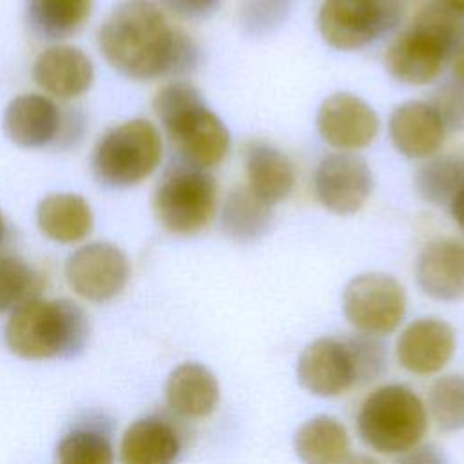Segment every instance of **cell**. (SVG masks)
Segmentation results:
<instances>
[{"label": "cell", "mask_w": 464, "mask_h": 464, "mask_svg": "<svg viewBox=\"0 0 464 464\" xmlns=\"http://www.w3.org/2000/svg\"><path fill=\"white\" fill-rule=\"evenodd\" d=\"M98 45L118 72L134 80L185 74L199 62L198 45L152 0H121L100 27Z\"/></svg>", "instance_id": "obj_1"}, {"label": "cell", "mask_w": 464, "mask_h": 464, "mask_svg": "<svg viewBox=\"0 0 464 464\" xmlns=\"http://www.w3.org/2000/svg\"><path fill=\"white\" fill-rule=\"evenodd\" d=\"M89 334V317L78 303L34 297L9 314L4 339L18 357L47 361L78 355L87 346Z\"/></svg>", "instance_id": "obj_2"}, {"label": "cell", "mask_w": 464, "mask_h": 464, "mask_svg": "<svg viewBox=\"0 0 464 464\" xmlns=\"http://www.w3.org/2000/svg\"><path fill=\"white\" fill-rule=\"evenodd\" d=\"M464 44V16L446 2L424 5L386 49L384 67L402 83L433 82Z\"/></svg>", "instance_id": "obj_3"}, {"label": "cell", "mask_w": 464, "mask_h": 464, "mask_svg": "<svg viewBox=\"0 0 464 464\" xmlns=\"http://www.w3.org/2000/svg\"><path fill=\"white\" fill-rule=\"evenodd\" d=\"M152 109L185 165L208 170L227 158L228 129L192 83L172 82L161 87Z\"/></svg>", "instance_id": "obj_4"}, {"label": "cell", "mask_w": 464, "mask_h": 464, "mask_svg": "<svg viewBox=\"0 0 464 464\" xmlns=\"http://www.w3.org/2000/svg\"><path fill=\"white\" fill-rule=\"evenodd\" d=\"M428 430L422 399L404 384L373 390L357 413V433L373 451L399 455L417 446Z\"/></svg>", "instance_id": "obj_5"}, {"label": "cell", "mask_w": 464, "mask_h": 464, "mask_svg": "<svg viewBox=\"0 0 464 464\" xmlns=\"http://www.w3.org/2000/svg\"><path fill=\"white\" fill-rule=\"evenodd\" d=\"M161 136L149 120H129L109 129L92 152L96 179L112 188L141 183L161 160Z\"/></svg>", "instance_id": "obj_6"}, {"label": "cell", "mask_w": 464, "mask_h": 464, "mask_svg": "<svg viewBox=\"0 0 464 464\" xmlns=\"http://www.w3.org/2000/svg\"><path fill=\"white\" fill-rule=\"evenodd\" d=\"M216 179L185 163L172 167L154 192V214L160 225L176 236L201 232L216 212Z\"/></svg>", "instance_id": "obj_7"}, {"label": "cell", "mask_w": 464, "mask_h": 464, "mask_svg": "<svg viewBox=\"0 0 464 464\" xmlns=\"http://www.w3.org/2000/svg\"><path fill=\"white\" fill-rule=\"evenodd\" d=\"M343 312L359 334L373 337L388 335L404 319V286L390 274H359L344 286Z\"/></svg>", "instance_id": "obj_8"}, {"label": "cell", "mask_w": 464, "mask_h": 464, "mask_svg": "<svg viewBox=\"0 0 464 464\" xmlns=\"http://www.w3.org/2000/svg\"><path fill=\"white\" fill-rule=\"evenodd\" d=\"M399 18L393 0H324L317 14L323 40L339 51H357L388 33Z\"/></svg>", "instance_id": "obj_9"}, {"label": "cell", "mask_w": 464, "mask_h": 464, "mask_svg": "<svg viewBox=\"0 0 464 464\" xmlns=\"http://www.w3.org/2000/svg\"><path fill=\"white\" fill-rule=\"evenodd\" d=\"M130 265L121 248L94 241L74 250L65 261V279L72 292L91 303H105L121 294Z\"/></svg>", "instance_id": "obj_10"}, {"label": "cell", "mask_w": 464, "mask_h": 464, "mask_svg": "<svg viewBox=\"0 0 464 464\" xmlns=\"http://www.w3.org/2000/svg\"><path fill=\"white\" fill-rule=\"evenodd\" d=\"M373 176L364 158L353 152L324 156L314 172L317 201L337 216L355 214L372 194Z\"/></svg>", "instance_id": "obj_11"}, {"label": "cell", "mask_w": 464, "mask_h": 464, "mask_svg": "<svg viewBox=\"0 0 464 464\" xmlns=\"http://www.w3.org/2000/svg\"><path fill=\"white\" fill-rule=\"evenodd\" d=\"M299 384L317 397H337L357 386V372L346 335L319 337L297 359Z\"/></svg>", "instance_id": "obj_12"}, {"label": "cell", "mask_w": 464, "mask_h": 464, "mask_svg": "<svg viewBox=\"0 0 464 464\" xmlns=\"http://www.w3.org/2000/svg\"><path fill=\"white\" fill-rule=\"evenodd\" d=\"M317 130L330 147L339 152H353L375 140L379 116L362 98L352 92H335L317 111Z\"/></svg>", "instance_id": "obj_13"}, {"label": "cell", "mask_w": 464, "mask_h": 464, "mask_svg": "<svg viewBox=\"0 0 464 464\" xmlns=\"http://www.w3.org/2000/svg\"><path fill=\"white\" fill-rule=\"evenodd\" d=\"M455 346L457 337L450 323L437 317H420L401 332L395 353L399 364L410 373L431 375L451 361Z\"/></svg>", "instance_id": "obj_14"}, {"label": "cell", "mask_w": 464, "mask_h": 464, "mask_svg": "<svg viewBox=\"0 0 464 464\" xmlns=\"http://www.w3.org/2000/svg\"><path fill=\"white\" fill-rule=\"evenodd\" d=\"M419 288L437 301L464 297V245L457 239L439 237L428 241L415 265Z\"/></svg>", "instance_id": "obj_15"}, {"label": "cell", "mask_w": 464, "mask_h": 464, "mask_svg": "<svg viewBox=\"0 0 464 464\" xmlns=\"http://www.w3.org/2000/svg\"><path fill=\"white\" fill-rule=\"evenodd\" d=\"M393 147L406 158L426 160L439 152L446 129L428 102L410 100L393 109L388 121Z\"/></svg>", "instance_id": "obj_16"}, {"label": "cell", "mask_w": 464, "mask_h": 464, "mask_svg": "<svg viewBox=\"0 0 464 464\" xmlns=\"http://www.w3.org/2000/svg\"><path fill=\"white\" fill-rule=\"evenodd\" d=\"M33 80L45 92L62 100H71L89 91L94 80V67L82 49L72 45H53L34 60Z\"/></svg>", "instance_id": "obj_17"}, {"label": "cell", "mask_w": 464, "mask_h": 464, "mask_svg": "<svg viewBox=\"0 0 464 464\" xmlns=\"http://www.w3.org/2000/svg\"><path fill=\"white\" fill-rule=\"evenodd\" d=\"M60 127V111L44 94H20L9 102L4 112V130L18 147H44L56 140Z\"/></svg>", "instance_id": "obj_18"}, {"label": "cell", "mask_w": 464, "mask_h": 464, "mask_svg": "<svg viewBox=\"0 0 464 464\" xmlns=\"http://www.w3.org/2000/svg\"><path fill=\"white\" fill-rule=\"evenodd\" d=\"M178 428L161 415L134 420L120 442L121 464H176L181 455Z\"/></svg>", "instance_id": "obj_19"}, {"label": "cell", "mask_w": 464, "mask_h": 464, "mask_svg": "<svg viewBox=\"0 0 464 464\" xmlns=\"http://www.w3.org/2000/svg\"><path fill=\"white\" fill-rule=\"evenodd\" d=\"M165 402L181 419L208 417L219 402V382L207 366L183 362L167 377Z\"/></svg>", "instance_id": "obj_20"}, {"label": "cell", "mask_w": 464, "mask_h": 464, "mask_svg": "<svg viewBox=\"0 0 464 464\" xmlns=\"http://www.w3.org/2000/svg\"><path fill=\"white\" fill-rule=\"evenodd\" d=\"M245 172L246 187L270 207L288 198L295 183L292 160L263 141H252L245 147Z\"/></svg>", "instance_id": "obj_21"}, {"label": "cell", "mask_w": 464, "mask_h": 464, "mask_svg": "<svg viewBox=\"0 0 464 464\" xmlns=\"http://www.w3.org/2000/svg\"><path fill=\"white\" fill-rule=\"evenodd\" d=\"M36 225L51 241L71 245L85 239L92 232L94 218L91 205L80 194L54 192L40 199Z\"/></svg>", "instance_id": "obj_22"}, {"label": "cell", "mask_w": 464, "mask_h": 464, "mask_svg": "<svg viewBox=\"0 0 464 464\" xmlns=\"http://www.w3.org/2000/svg\"><path fill=\"white\" fill-rule=\"evenodd\" d=\"M294 450L303 464H344L350 459L346 428L330 415H315L294 433Z\"/></svg>", "instance_id": "obj_23"}, {"label": "cell", "mask_w": 464, "mask_h": 464, "mask_svg": "<svg viewBox=\"0 0 464 464\" xmlns=\"http://www.w3.org/2000/svg\"><path fill=\"white\" fill-rule=\"evenodd\" d=\"M92 11V0H25L31 31L45 40H60L83 27Z\"/></svg>", "instance_id": "obj_24"}, {"label": "cell", "mask_w": 464, "mask_h": 464, "mask_svg": "<svg viewBox=\"0 0 464 464\" xmlns=\"http://www.w3.org/2000/svg\"><path fill=\"white\" fill-rule=\"evenodd\" d=\"M272 223V208L248 187H234L223 203L221 225L227 236L246 243L263 237Z\"/></svg>", "instance_id": "obj_25"}, {"label": "cell", "mask_w": 464, "mask_h": 464, "mask_svg": "<svg viewBox=\"0 0 464 464\" xmlns=\"http://www.w3.org/2000/svg\"><path fill=\"white\" fill-rule=\"evenodd\" d=\"M464 185V154L431 156L415 174V188L422 199L448 207Z\"/></svg>", "instance_id": "obj_26"}, {"label": "cell", "mask_w": 464, "mask_h": 464, "mask_svg": "<svg viewBox=\"0 0 464 464\" xmlns=\"http://www.w3.org/2000/svg\"><path fill=\"white\" fill-rule=\"evenodd\" d=\"M42 279L20 256L0 254V314L13 312L22 303L40 297Z\"/></svg>", "instance_id": "obj_27"}, {"label": "cell", "mask_w": 464, "mask_h": 464, "mask_svg": "<svg viewBox=\"0 0 464 464\" xmlns=\"http://www.w3.org/2000/svg\"><path fill=\"white\" fill-rule=\"evenodd\" d=\"M56 464H114L109 435L98 428H76L63 435L54 453Z\"/></svg>", "instance_id": "obj_28"}, {"label": "cell", "mask_w": 464, "mask_h": 464, "mask_svg": "<svg viewBox=\"0 0 464 464\" xmlns=\"http://www.w3.org/2000/svg\"><path fill=\"white\" fill-rule=\"evenodd\" d=\"M428 408L440 431H459L464 428V373L439 377L428 397Z\"/></svg>", "instance_id": "obj_29"}, {"label": "cell", "mask_w": 464, "mask_h": 464, "mask_svg": "<svg viewBox=\"0 0 464 464\" xmlns=\"http://www.w3.org/2000/svg\"><path fill=\"white\" fill-rule=\"evenodd\" d=\"M290 13V0H241L239 25L250 36H266L279 29Z\"/></svg>", "instance_id": "obj_30"}, {"label": "cell", "mask_w": 464, "mask_h": 464, "mask_svg": "<svg viewBox=\"0 0 464 464\" xmlns=\"http://www.w3.org/2000/svg\"><path fill=\"white\" fill-rule=\"evenodd\" d=\"M346 341L350 344L355 362L357 386L375 381L386 370V350L381 344L379 337L366 334H352L346 335Z\"/></svg>", "instance_id": "obj_31"}, {"label": "cell", "mask_w": 464, "mask_h": 464, "mask_svg": "<svg viewBox=\"0 0 464 464\" xmlns=\"http://www.w3.org/2000/svg\"><path fill=\"white\" fill-rule=\"evenodd\" d=\"M430 107L439 116L442 127L451 132L464 130V85L444 83L435 89L428 100Z\"/></svg>", "instance_id": "obj_32"}, {"label": "cell", "mask_w": 464, "mask_h": 464, "mask_svg": "<svg viewBox=\"0 0 464 464\" xmlns=\"http://www.w3.org/2000/svg\"><path fill=\"white\" fill-rule=\"evenodd\" d=\"M395 464H450L446 453L435 444H417L395 459Z\"/></svg>", "instance_id": "obj_33"}, {"label": "cell", "mask_w": 464, "mask_h": 464, "mask_svg": "<svg viewBox=\"0 0 464 464\" xmlns=\"http://www.w3.org/2000/svg\"><path fill=\"white\" fill-rule=\"evenodd\" d=\"M221 0H163V4L183 18L201 20L210 16Z\"/></svg>", "instance_id": "obj_34"}, {"label": "cell", "mask_w": 464, "mask_h": 464, "mask_svg": "<svg viewBox=\"0 0 464 464\" xmlns=\"http://www.w3.org/2000/svg\"><path fill=\"white\" fill-rule=\"evenodd\" d=\"M451 218L455 219V223L459 225L460 232L464 234V185L459 188V192L453 196V199L448 205Z\"/></svg>", "instance_id": "obj_35"}, {"label": "cell", "mask_w": 464, "mask_h": 464, "mask_svg": "<svg viewBox=\"0 0 464 464\" xmlns=\"http://www.w3.org/2000/svg\"><path fill=\"white\" fill-rule=\"evenodd\" d=\"M453 76L459 83L464 85V44L459 47V51L453 56Z\"/></svg>", "instance_id": "obj_36"}, {"label": "cell", "mask_w": 464, "mask_h": 464, "mask_svg": "<svg viewBox=\"0 0 464 464\" xmlns=\"http://www.w3.org/2000/svg\"><path fill=\"white\" fill-rule=\"evenodd\" d=\"M344 464H381V462L370 455L359 453V455H350V459Z\"/></svg>", "instance_id": "obj_37"}, {"label": "cell", "mask_w": 464, "mask_h": 464, "mask_svg": "<svg viewBox=\"0 0 464 464\" xmlns=\"http://www.w3.org/2000/svg\"><path fill=\"white\" fill-rule=\"evenodd\" d=\"M446 2L450 7H453L455 11H459L464 16V0H442Z\"/></svg>", "instance_id": "obj_38"}, {"label": "cell", "mask_w": 464, "mask_h": 464, "mask_svg": "<svg viewBox=\"0 0 464 464\" xmlns=\"http://www.w3.org/2000/svg\"><path fill=\"white\" fill-rule=\"evenodd\" d=\"M4 236H5V221H4V216H2V212H0V243H2Z\"/></svg>", "instance_id": "obj_39"}]
</instances>
